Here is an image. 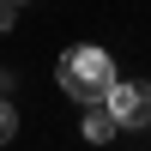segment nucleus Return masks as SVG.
<instances>
[{
	"label": "nucleus",
	"mask_w": 151,
	"mask_h": 151,
	"mask_svg": "<svg viewBox=\"0 0 151 151\" xmlns=\"http://www.w3.org/2000/svg\"><path fill=\"white\" fill-rule=\"evenodd\" d=\"M18 6H24V0H18Z\"/></svg>",
	"instance_id": "nucleus-6"
},
{
	"label": "nucleus",
	"mask_w": 151,
	"mask_h": 151,
	"mask_svg": "<svg viewBox=\"0 0 151 151\" xmlns=\"http://www.w3.org/2000/svg\"><path fill=\"white\" fill-rule=\"evenodd\" d=\"M18 24V0H0V30H12Z\"/></svg>",
	"instance_id": "nucleus-5"
},
{
	"label": "nucleus",
	"mask_w": 151,
	"mask_h": 151,
	"mask_svg": "<svg viewBox=\"0 0 151 151\" xmlns=\"http://www.w3.org/2000/svg\"><path fill=\"white\" fill-rule=\"evenodd\" d=\"M103 103H109V115H115L121 133L151 127V79H115V85L103 91Z\"/></svg>",
	"instance_id": "nucleus-2"
},
{
	"label": "nucleus",
	"mask_w": 151,
	"mask_h": 151,
	"mask_svg": "<svg viewBox=\"0 0 151 151\" xmlns=\"http://www.w3.org/2000/svg\"><path fill=\"white\" fill-rule=\"evenodd\" d=\"M85 109V115H79V127H85V139H91V145H109V139H115V115H109V103H79Z\"/></svg>",
	"instance_id": "nucleus-3"
},
{
	"label": "nucleus",
	"mask_w": 151,
	"mask_h": 151,
	"mask_svg": "<svg viewBox=\"0 0 151 151\" xmlns=\"http://www.w3.org/2000/svg\"><path fill=\"white\" fill-rule=\"evenodd\" d=\"M55 79H60V91H67L73 103H103V91L115 85V60H109L103 48L79 42V48H67V55H60Z\"/></svg>",
	"instance_id": "nucleus-1"
},
{
	"label": "nucleus",
	"mask_w": 151,
	"mask_h": 151,
	"mask_svg": "<svg viewBox=\"0 0 151 151\" xmlns=\"http://www.w3.org/2000/svg\"><path fill=\"white\" fill-rule=\"evenodd\" d=\"M12 139H18V109L0 97V145H12Z\"/></svg>",
	"instance_id": "nucleus-4"
}]
</instances>
